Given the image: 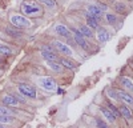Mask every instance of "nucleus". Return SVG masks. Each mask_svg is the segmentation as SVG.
<instances>
[{"mask_svg":"<svg viewBox=\"0 0 133 128\" xmlns=\"http://www.w3.org/2000/svg\"><path fill=\"white\" fill-rule=\"evenodd\" d=\"M37 84L40 85L43 89L49 91V92L56 91V88H57V83H56V80H55L53 78H51V76H43V78H39V79H37Z\"/></svg>","mask_w":133,"mask_h":128,"instance_id":"1","label":"nucleus"},{"mask_svg":"<svg viewBox=\"0 0 133 128\" xmlns=\"http://www.w3.org/2000/svg\"><path fill=\"white\" fill-rule=\"evenodd\" d=\"M52 47H55V49H56V52L61 53V55L64 56H72L73 55V51L72 48L68 46V44H65V43L60 41V40H53L52 41Z\"/></svg>","mask_w":133,"mask_h":128,"instance_id":"2","label":"nucleus"},{"mask_svg":"<svg viewBox=\"0 0 133 128\" xmlns=\"http://www.w3.org/2000/svg\"><path fill=\"white\" fill-rule=\"evenodd\" d=\"M9 21H11V24H12L14 27H16V28H28V27H31V21L27 17L21 16V15H12L11 19H9Z\"/></svg>","mask_w":133,"mask_h":128,"instance_id":"3","label":"nucleus"},{"mask_svg":"<svg viewBox=\"0 0 133 128\" xmlns=\"http://www.w3.org/2000/svg\"><path fill=\"white\" fill-rule=\"evenodd\" d=\"M20 9H21V12H23L24 15H27V16H36V15H39L41 12V8L39 5L31 4V3H25V2L21 4Z\"/></svg>","mask_w":133,"mask_h":128,"instance_id":"4","label":"nucleus"},{"mask_svg":"<svg viewBox=\"0 0 133 128\" xmlns=\"http://www.w3.org/2000/svg\"><path fill=\"white\" fill-rule=\"evenodd\" d=\"M17 89H19L20 95L24 96V98H29V99H35V98H36V89L33 88L32 85L20 83V84L17 85Z\"/></svg>","mask_w":133,"mask_h":128,"instance_id":"5","label":"nucleus"},{"mask_svg":"<svg viewBox=\"0 0 133 128\" xmlns=\"http://www.w3.org/2000/svg\"><path fill=\"white\" fill-rule=\"evenodd\" d=\"M41 56L47 60H57L59 61V56L56 49H53V47L51 46H43L41 47Z\"/></svg>","mask_w":133,"mask_h":128,"instance_id":"6","label":"nucleus"},{"mask_svg":"<svg viewBox=\"0 0 133 128\" xmlns=\"http://www.w3.org/2000/svg\"><path fill=\"white\" fill-rule=\"evenodd\" d=\"M117 100L127 105H133V96L125 89H117Z\"/></svg>","mask_w":133,"mask_h":128,"instance_id":"7","label":"nucleus"},{"mask_svg":"<svg viewBox=\"0 0 133 128\" xmlns=\"http://www.w3.org/2000/svg\"><path fill=\"white\" fill-rule=\"evenodd\" d=\"M2 103H3L4 105H7V107H11V108H16V107L20 105V101L17 100L16 96L8 95V93L2 96Z\"/></svg>","mask_w":133,"mask_h":128,"instance_id":"8","label":"nucleus"},{"mask_svg":"<svg viewBox=\"0 0 133 128\" xmlns=\"http://www.w3.org/2000/svg\"><path fill=\"white\" fill-rule=\"evenodd\" d=\"M72 32H73V40H75L76 44L79 46L80 48H83V49H88L87 40H85V37L80 34V31H79V29H72Z\"/></svg>","mask_w":133,"mask_h":128,"instance_id":"9","label":"nucleus"},{"mask_svg":"<svg viewBox=\"0 0 133 128\" xmlns=\"http://www.w3.org/2000/svg\"><path fill=\"white\" fill-rule=\"evenodd\" d=\"M118 111H120V115H121V117H124L125 120H128V121H130L132 119H133V113H132V111L129 110V107L127 105V104H124V103H121L118 107Z\"/></svg>","mask_w":133,"mask_h":128,"instance_id":"10","label":"nucleus"},{"mask_svg":"<svg viewBox=\"0 0 133 128\" xmlns=\"http://www.w3.org/2000/svg\"><path fill=\"white\" fill-rule=\"evenodd\" d=\"M100 112L103 113V116L105 117V120L108 121V123H116V120H117V117H116V115L110 111L108 107H100Z\"/></svg>","mask_w":133,"mask_h":128,"instance_id":"11","label":"nucleus"},{"mask_svg":"<svg viewBox=\"0 0 133 128\" xmlns=\"http://www.w3.org/2000/svg\"><path fill=\"white\" fill-rule=\"evenodd\" d=\"M109 39H110L109 31L107 28H104V27H98L97 28V40L100 43H107Z\"/></svg>","mask_w":133,"mask_h":128,"instance_id":"12","label":"nucleus"},{"mask_svg":"<svg viewBox=\"0 0 133 128\" xmlns=\"http://www.w3.org/2000/svg\"><path fill=\"white\" fill-rule=\"evenodd\" d=\"M87 12H89L91 15H93V16H95V17H97L98 20H101V19H103V16H104V12L98 8V5H97V4H89V5L87 7Z\"/></svg>","mask_w":133,"mask_h":128,"instance_id":"13","label":"nucleus"},{"mask_svg":"<svg viewBox=\"0 0 133 128\" xmlns=\"http://www.w3.org/2000/svg\"><path fill=\"white\" fill-rule=\"evenodd\" d=\"M85 16H87V25L91 29H97L100 27V20L97 17H95L89 12H85Z\"/></svg>","mask_w":133,"mask_h":128,"instance_id":"14","label":"nucleus"},{"mask_svg":"<svg viewBox=\"0 0 133 128\" xmlns=\"http://www.w3.org/2000/svg\"><path fill=\"white\" fill-rule=\"evenodd\" d=\"M55 32H56L59 36H63V37H71V32H69V29L66 28L64 24H56V25H55Z\"/></svg>","mask_w":133,"mask_h":128,"instance_id":"15","label":"nucleus"},{"mask_svg":"<svg viewBox=\"0 0 133 128\" xmlns=\"http://www.w3.org/2000/svg\"><path fill=\"white\" fill-rule=\"evenodd\" d=\"M120 83L121 85H123V88L128 92H132L133 93V80L127 78V76H121L120 78Z\"/></svg>","mask_w":133,"mask_h":128,"instance_id":"16","label":"nucleus"},{"mask_svg":"<svg viewBox=\"0 0 133 128\" xmlns=\"http://www.w3.org/2000/svg\"><path fill=\"white\" fill-rule=\"evenodd\" d=\"M79 31H80V34L84 37H88V39H92L93 37V29H91L87 24H80L79 25Z\"/></svg>","mask_w":133,"mask_h":128,"instance_id":"17","label":"nucleus"},{"mask_svg":"<svg viewBox=\"0 0 133 128\" xmlns=\"http://www.w3.org/2000/svg\"><path fill=\"white\" fill-rule=\"evenodd\" d=\"M60 64H61V66H63L64 68H68V69H76V68H77L76 63H75V61H72V60H69V59H68V56L61 57V59H60Z\"/></svg>","mask_w":133,"mask_h":128,"instance_id":"18","label":"nucleus"},{"mask_svg":"<svg viewBox=\"0 0 133 128\" xmlns=\"http://www.w3.org/2000/svg\"><path fill=\"white\" fill-rule=\"evenodd\" d=\"M47 66L55 72H63V66L57 60H47Z\"/></svg>","mask_w":133,"mask_h":128,"instance_id":"19","label":"nucleus"},{"mask_svg":"<svg viewBox=\"0 0 133 128\" xmlns=\"http://www.w3.org/2000/svg\"><path fill=\"white\" fill-rule=\"evenodd\" d=\"M14 53V49L8 47L5 43H2L0 41V55L2 56H9V55H12Z\"/></svg>","mask_w":133,"mask_h":128,"instance_id":"20","label":"nucleus"},{"mask_svg":"<svg viewBox=\"0 0 133 128\" xmlns=\"http://www.w3.org/2000/svg\"><path fill=\"white\" fill-rule=\"evenodd\" d=\"M5 32L9 35V36H12V37H21L23 36V32H21L20 29H17L16 27H5Z\"/></svg>","mask_w":133,"mask_h":128,"instance_id":"21","label":"nucleus"},{"mask_svg":"<svg viewBox=\"0 0 133 128\" xmlns=\"http://www.w3.org/2000/svg\"><path fill=\"white\" fill-rule=\"evenodd\" d=\"M0 115H3V116H15L16 115V111L14 110H11V107H7V105H0Z\"/></svg>","mask_w":133,"mask_h":128,"instance_id":"22","label":"nucleus"},{"mask_svg":"<svg viewBox=\"0 0 133 128\" xmlns=\"http://www.w3.org/2000/svg\"><path fill=\"white\" fill-rule=\"evenodd\" d=\"M14 123H15V120H14L12 116H3V115H0V124L11 125V124H14Z\"/></svg>","mask_w":133,"mask_h":128,"instance_id":"23","label":"nucleus"},{"mask_svg":"<svg viewBox=\"0 0 133 128\" xmlns=\"http://www.w3.org/2000/svg\"><path fill=\"white\" fill-rule=\"evenodd\" d=\"M127 9H128V8H127L125 3H123V2H117V3L115 4V11H117L118 14H124Z\"/></svg>","mask_w":133,"mask_h":128,"instance_id":"24","label":"nucleus"},{"mask_svg":"<svg viewBox=\"0 0 133 128\" xmlns=\"http://www.w3.org/2000/svg\"><path fill=\"white\" fill-rule=\"evenodd\" d=\"M96 128H110L109 127V124L105 121V120H103V119H100V117H96Z\"/></svg>","mask_w":133,"mask_h":128,"instance_id":"25","label":"nucleus"},{"mask_svg":"<svg viewBox=\"0 0 133 128\" xmlns=\"http://www.w3.org/2000/svg\"><path fill=\"white\" fill-rule=\"evenodd\" d=\"M105 19H107V21L109 24H116V21H117V16L115 14H107Z\"/></svg>","mask_w":133,"mask_h":128,"instance_id":"26","label":"nucleus"},{"mask_svg":"<svg viewBox=\"0 0 133 128\" xmlns=\"http://www.w3.org/2000/svg\"><path fill=\"white\" fill-rule=\"evenodd\" d=\"M107 107H108V108H109L110 111H112V112L116 115V117H121L120 111H118V108H117V107H116L115 104H112V103H108V104H107Z\"/></svg>","mask_w":133,"mask_h":128,"instance_id":"27","label":"nucleus"},{"mask_svg":"<svg viewBox=\"0 0 133 128\" xmlns=\"http://www.w3.org/2000/svg\"><path fill=\"white\" fill-rule=\"evenodd\" d=\"M40 3H43L44 5H47L48 8H55L56 7V2L55 0H39Z\"/></svg>","mask_w":133,"mask_h":128,"instance_id":"28","label":"nucleus"},{"mask_svg":"<svg viewBox=\"0 0 133 128\" xmlns=\"http://www.w3.org/2000/svg\"><path fill=\"white\" fill-rule=\"evenodd\" d=\"M97 5H98V8H100V9H101V11H103V12H104V11H107V9H108V7H107V4H104V3H97Z\"/></svg>","mask_w":133,"mask_h":128,"instance_id":"29","label":"nucleus"},{"mask_svg":"<svg viewBox=\"0 0 133 128\" xmlns=\"http://www.w3.org/2000/svg\"><path fill=\"white\" fill-rule=\"evenodd\" d=\"M0 128H8L7 125H4V124H0Z\"/></svg>","mask_w":133,"mask_h":128,"instance_id":"30","label":"nucleus"},{"mask_svg":"<svg viewBox=\"0 0 133 128\" xmlns=\"http://www.w3.org/2000/svg\"><path fill=\"white\" fill-rule=\"evenodd\" d=\"M0 63H3V57H2V55H0Z\"/></svg>","mask_w":133,"mask_h":128,"instance_id":"31","label":"nucleus"}]
</instances>
